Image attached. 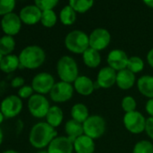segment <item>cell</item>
<instances>
[{"label": "cell", "mask_w": 153, "mask_h": 153, "mask_svg": "<svg viewBox=\"0 0 153 153\" xmlns=\"http://www.w3.org/2000/svg\"><path fill=\"white\" fill-rule=\"evenodd\" d=\"M58 136V131L46 122H39L35 123L29 132L30 144L37 149H43L48 148L50 143Z\"/></svg>", "instance_id": "cell-1"}, {"label": "cell", "mask_w": 153, "mask_h": 153, "mask_svg": "<svg viewBox=\"0 0 153 153\" xmlns=\"http://www.w3.org/2000/svg\"><path fill=\"white\" fill-rule=\"evenodd\" d=\"M145 132L147 136L153 140V117H148L146 120V126H145Z\"/></svg>", "instance_id": "cell-36"}, {"label": "cell", "mask_w": 153, "mask_h": 153, "mask_svg": "<svg viewBox=\"0 0 153 153\" xmlns=\"http://www.w3.org/2000/svg\"><path fill=\"white\" fill-rule=\"evenodd\" d=\"M47 150L49 153H73L74 146L73 140L68 137L57 136L48 146Z\"/></svg>", "instance_id": "cell-16"}, {"label": "cell", "mask_w": 153, "mask_h": 153, "mask_svg": "<svg viewBox=\"0 0 153 153\" xmlns=\"http://www.w3.org/2000/svg\"><path fill=\"white\" fill-rule=\"evenodd\" d=\"M74 90L82 97H89L96 90L95 82L88 76L79 75L73 83Z\"/></svg>", "instance_id": "cell-17"}, {"label": "cell", "mask_w": 153, "mask_h": 153, "mask_svg": "<svg viewBox=\"0 0 153 153\" xmlns=\"http://www.w3.org/2000/svg\"><path fill=\"white\" fill-rule=\"evenodd\" d=\"M48 98L44 95L33 94L27 102V108L31 115L37 119L46 117V114L51 107Z\"/></svg>", "instance_id": "cell-6"}, {"label": "cell", "mask_w": 153, "mask_h": 153, "mask_svg": "<svg viewBox=\"0 0 153 153\" xmlns=\"http://www.w3.org/2000/svg\"><path fill=\"white\" fill-rule=\"evenodd\" d=\"M64 131L66 133V136L74 141L76 138L84 134L83 123L70 119L66 122L64 125Z\"/></svg>", "instance_id": "cell-22"}, {"label": "cell", "mask_w": 153, "mask_h": 153, "mask_svg": "<svg viewBox=\"0 0 153 153\" xmlns=\"http://www.w3.org/2000/svg\"><path fill=\"white\" fill-rule=\"evenodd\" d=\"M3 141H4V132H3L2 129L0 128V146H1Z\"/></svg>", "instance_id": "cell-41"}, {"label": "cell", "mask_w": 153, "mask_h": 153, "mask_svg": "<svg viewBox=\"0 0 153 153\" xmlns=\"http://www.w3.org/2000/svg\"><path fill=\"white\" fill-rule=\"evenodd\" d=\"M129 57L127 53L121 49H114L109 51L106 62L107 66L114 68L115 71H120L127 68Z\"/></svg>", "instance_id": "cell-14"}, {"label": "cell", "mask_w": 153, "mask_h": 153, "mask_svg": "<svg viewBox=\"0 0 153 153\" xmlns=\"http://www.w3.org/2000/svg\"><path fill=\"white\" fill-rule=\"evenodd\" d=\"M23 100L17 95H9L0 104V111L7 119L16 117L23 110Z\"/></svg>", "instance_id": "cell-9"}, {"label": "cell", "mask_w": 153, "mask_h": 153, "mask_svg": "<svg viewBox=\"0 0 153 153\" xmlns=\"http://www.w3.org/2000/svg\"><path fill=\"white\" fill-rule=\"evenodd\" d=\"M95 0H68V5L79 14H85L94 6Z\"/></svg>", "instance_id": "cell-27"}, {"label": "cell", "mask_w": 153, "mask_h": 153, "mask_svg": "<svg viewBox=\"0 0 153 153\" xmlns=\"http://www.w3.org/2000/svg\"><path fill=\"white\" fill-rule=\"evenodd\" d=\"M132 153H153V143L148 140H140L133 146Z\"/></svg>", "instance_id": "cell-31"}, {"label": "cell", "mask_w": 153, "mask_h": 153, "mask_svg": "<svg viewBox=\"0 0 153 153\" xmlns=\"http://www.w3.org/2000/svg\"><path fill=\"white\" fill-rule=\"evenodd\" d=\"M37 153H49V152H48L47 149H39V151H38Z\"/></svg>", "instance_id": "cell-44"}, {"label": "cell", "mask_w": 153, "mask_h": 153, "mask_svg": "<svg viewBox=\"0 0 153 153\" xmlns=\"http://www.w3.org/2000/svg\"><path fill=\"white\" fill-rule=\"evenodd\" d=\"M89 36V47L101 51L106 49L111 42V33L105 28H97Z\"/></svg>", "instance_id": "cell-11"}, {"label": "cell", "mask_w": 153, "mask_h": 153, "mask_svg": "<svg viewBox=\"0 0 153 153\" xmlns=\"http://www.w3.org/2000/svg\"><path fill=\"white\" fill-rule=\"evenodd\" d=\"M11 86L14 88H21L22 87L25 86V79L22 76H16L11 80Z\"/></svg>", "instance_id": "cell-37"}, {"label": "cell", "mask_w": 153, "mask_h": 153, "mask_svg": "<svg viewBox=\"0 0 153 153\" xmlns=\"http://www.w3.org/2000/svg\"><path fill=\"white\" fill-rule=\"evenodd\" d=\"M16 49V40L13 36L3 35L0 38V52L4 56L13 54Z\"/></svg>", "instance_id": "cell-28"}, {"label": "cell", "mask_w": 153, "mask_h": 153, "mask_svg": "<svg viewBox=\"0 0 153 153\" xmlns=\"http://www.w3.org/2000/svg\"><path fill=\"white\" fill-rule=\"evenodd\" d=\"M4 57H5V56H4V55H3V54L1 53V52H0V63H1V61L3 60Z\"/></svg>", "instance_id": "cell-45"}, {"label": "cell", "mask_w": 153, "mask_h": 153, "mask_svg": "<svg viewBox=\"0 0 153 153\" xmlns=\"http://www.w3.org/2000/svg\"><path fill=\"white\" fill-rule=\"evenodd\" d=\"M16 5V0H0V16L13 13Z\"/></svg>", "instance_id": "cell-33"}, {"label": "cell", "mask_w": 153, "mask_h": 153, "mask_svg": "<svg viewBox=\"0 0 153 153\" xmlns=\"http://www.w3.org/2000/svg\"><path fill=\"white\" fill-rule=\"evenodd\" d=\"M121 106L122 109L126 113H131L133 111H136L137 109V102L134 97L131 96H126L124 97L121 101Z\"/></svg>", "instance_id": "cell-32"}, {"label": "cell", "mask_w": 153, "mask_h": 153, "mask_svg": "<svg viewBox=\"0 0 153 153\" xmlns=\"http://www.w3.org/2000/svg\"><path fill=\"white\" fill-rule=\"evenodd\" d=\"M57 75L60 81L73 84L79 76V65L76 59L68 55L60 57L56 65Z\"/></svg>", "instance_id": "cell-3"}, {"label": "cell", "mask_w": 153, "mask_h": 153, "mask_svg": "<svg viewBox=\"0 0 153 153\" xmlns=\"http://www.w3.org/2000/svg\"><path fill=\"white\" fill-rule=\"evenodd\" d=\"M33 94H35V93L31 85H25L24 87L19 88L18 92H17V96L21 99H29Z\"/></svg>", "instance_id": "cell-35"}, {"label": "cell", "mask_w": 153, "mask_h": 153, "mask_svg": "<svg viewBox=\"0 0 153 153\" xmlns=\"http://www.w3.org/2000/svg\"><path fill=\"white\" fill-rule=\"evenodd\" d=\"M83 129L85 135L96 140L101 138L106 131L105 119L99 114H91L83 123Z\"/></svg>", "instance_id": "cell-5"}, {"label": "cell", "mask_w": 153, "mask_h": 153, "mask_svg": "<svg viewBox=\"0 0 153 153\" xmlns=\"http://www.w3.org/2000/svg\"><path fill=\"white\" fill-rule=\"evenodd\" d=\"M1 153H19V152L16 151V150H15V149H7V150L3 151Z\"/></svg>", "instance_id": "cell-42"}, {"label": "cell", "mask_w": 153, "mask_h": 153, "mask_svg": "<svg viewBox=\"0 0 153 153\" xmlns=\"http://www.w3.org/2000/svg\"><path fill=\"white\" fill-rule=\"evenodd\" d=\"M76 19V12L69 6L64 7L59 13V21L64 25H72Z\"/></svg>", "instance_id": "cell-26"}, {"label": "cell", "mask_w": 153, "mask_h": 153, "mask_svg": "<svg viewBox=\"0 0 153 153\" xmlns=\"http://www.w3.org/2000/svg\"><path fill=\"white\" fill-rule=\"evenodd\" d=\"M46 123L53 128H57L61 125L64 120V113L59 105H51L46 114Z\"/></svg>", "instance_id": "cell-21"}, {"label": "cell", "mask_w": 153, "mask_h": 153, "mask_svg": "<svg viewBox=\"0 0 153 153\" xmlns=\"http://www.w3.org/2000/svg\"><path fill=\"white\" fill-rule=\"evenodd\" d=\"M136 76L131 70L124 68L117 71L116 75V86L121 90H130L136 84Z\"/></svg>", "instance_id": "cell-18"}, {"label": "cell", "mask_w": 153, "mask_h": 153, "mask_svg": "<svg viewBox=\"0 0 153 153\" xmlns=\"http://www.w3.org/2000/svg\"><path fill=\"white\" fill-rule=\"evenodd\" d=\"M6 118H5V116L3 115V114L1 113V111H0V124H1L3 122H4V120H5Z\"/></svg>", "instance_id": "cell-43"}, {"label": "cell", "mask_w": 153, "mask_h": 153, "mask_svg": "<svg viewBox=\"0 0 153 153\" xmlns=\"http://www.w3.org/2000/svg\"><path fill=\"white\" fill-rule=\"evenodd\" d=\"M66 49L74 54H83L89 48V36L83 31L73 30L64 40Z\"/></svg>", "instance_id": "cell-4"}, {"label": "cell", "mask_w": 153, "mask_h": 153, "mask_svg": "<svg viewBox=\"0 0 153 153\" xmlns=\"http://www.w3.org/2000/svg\"><path fill=\"white\" fill-rule=\"evenodd\" d=\"M82 59L84 64L89 68H97L102 62L100 51L90 47L82 54Z\"/></svg>", "instance_id": "cell-23"}, {"label": "cell", "mask_w": 153, "mask_h": 153, "mask_svg": "<svg viewBox=\"0 0 153 153\" xmlns=\"http://www.w3.org/2000/svg\"><path fill=\"white\" fill-rule=\"evenodd\" d=\"M145 116L139 111L126 113L123 116V122L125 129L131 134H140L145 131L146 126Z\"/></svg>", "instance_id": "cell-7"}, {"label": "cell", "mask_w": 153, "mask_h": 153, "mask_svg": "<svg viewBox=\"0 0 153 153\" xmlns=\"http://www.w3.org/2000/svg\"><path fill=\"white\" fill-rule=\"evenodd\" d=\"M22 24L23 23L19 17V15H16L14 12L2 16V19L0 21V26L5 35L13 37L20 33Z\"/></svg>", "instance_id": "cell-13"}, {"label": "cell", "mask_w": 153, "mask_h": 153, "mask_svg": "<svg viewBox=\"0 0 153 153\" xmlns=\"http://www.w3.org/2000/svg\"><path fill=\"white\" fill-rule=\"evenodd\" d=\"M59 0H34V5L38 7L42 11L53 10L58 5Z\"/></svg>", "instance_id": "cell-34"}, {"label": "cell", "mask_w": 153, "mask_h": 153, "mask_svg": "<svg viewBox=\"0 0 153 153\" xmlns=\"http://www.w3.org/2000/svg\"><path fill=\"white\" fill-rule=\"evenodd\" d=\"M145 110L150 117H153V98L148 99L145 104Z\"/></svg>", "instance_id": "cell-38"}, {"label": "cell", "mask_w": 153, "mask_h": 153, "mask_svg": "<svg viewBox=\"0 0 153 153\" xmlns=\"http://www.w3.org/2000/svg\"><path fill=\"white\" fill-rule=\"evenodd\" d=\"M138 91L148 99L153 98V76L143 75L136 82Z\"/></svg>", "instance_id": "cell-20"}, {"label": "cell", "mask_w": 153, "mask_h": 153, "mask_svg": "<svg viewBox=\"0 0 153 153\" xmlns=\"http://www.w3.org/2000/svg\"><path fill=\"white\" fill-rule=\"evenodd\" d=\"M58 21V17L56 13L53 10H46L42 11V18H41V24L42 26L46 28H52Z\"/></svg>", "instance_id": "cell-30"}, {"label": "cell", "mask_w": 153, "mask_h": 153, "mask_svg": "<svg viewBox=\"0 0 153 153\" xmlns=\"http://www.w3.org/2000/svg\"><path fill=\"white\" fill-rule=\"evenodd\" d=\"M89 110L88 107L82 103H76L72 105L70 109V116L71 119L83 123L89 117Z\"/></svg>", "instance_id": "cell-24"}, {"label": "cell", "mask_w": 153, "mask_h": 153, "mask_svg": "<svg viewBox=\"0 0 153 153\" xmlns=\"http://www.w3.org/2000/svg\"><path fill=\"white\" fill-rule=\"evenodd\" d=\"M42 11L35 5L24 7L19 12V17L23 24L27 25H34L41 22Z\"/></svg>", "instance_id": "cell-15"}, {"label": "cell", "mask_w": 153, "mask_h": 153, "mask_svg": "<svg viewBox=\"0 0 153 153\" xmlns=\"http://www.w3.org/2000/svg\"><path fill=\"white\" fill-rule=\"evenodd\" d=\"M55 83L54 76L51 73L40 72L33 78L31 86L33 87L34 93L45 96L50 94Z\"/></svg>", "instance_id": "cell-10"}, {"label": "cell", "mask_w": 153, "mask_h": 153, "mask_svg": "<svg viewBox=\"0 0 153 153\" xmlns=\"http://www.w3.org/2000/svg\"><path fill=\"white\" fill-rule=\"evenodd\" d=\"M144 66H145L144 60L140 57L131 56V57H129L126 68L131 70L132 73H134L136 75L137 73H140L144 69Z\"/></svg>", "instance_id": "cell-29"}, {"label": "cell", "mask_w": 153, "mask_h": 153, "mask_svg": "<svg viewBox=\"0 0 153 153\" xmlns=\"http://www.w3.org/2000/svg\"><path fill=\"white\" fill-rule=\"evenodd\" d=\"M20 68L19 57L16 54H10L4 57L0 63V70L4 73H12Z\"/></svg>", "instance_id": "cell-25"}, {"label": "cell", "mask_w": 153, "mask_h": 153, "mask_svg": "<svg viewBox=\"0 0 153 153\" xmlns=\"http://www.w3.org/2000/svg\"><path fill=\"white\" fill-rule=\"evenodd\" d=\"M146 59H147V62H148L149 66L153 68V48L148 51Z\"/></svg>", "instance_id": "cell-39"}, {"label": "cell", "mask_w": 153, "mask_h": 153, "mask_svg": "<svg viewBox=\"0 0 153 153\" xmlns=\"http://www.w3.org/2000/svg\"><path fill=\"white\" fill-rule=\"evenodd\" d=\"M18 57L20 68L30 70L39 68L46 60L45 51L38 45H29L25 47Z\"/></svg>", "instance_id": "cell-2"}, {"label": "cell", "mask_w": 153, "mask_h": 153, "mask_svg": "<svg viewBox=\"0 0 153 153\" xmlns=\"http://www.w3.org/2000/svg\"><path fill=\"white\" fill-rule=\"evenodd\" d=\"M116 75L117 71L109 66H105L100 68L97 76V80L95 81L96 89H108L114 87L116 84Z\"/></svg>", "instance_id": "cell-12"}, {"label": "cell", "mask_w": 153, "mask_h": 153, "mask_svg": "<svg viewBox=\"0 0 153 153\" xmlns=\"http://www.w3.org/2000/svg\"><path fill=\"white\" fill-rule=\"evenodd\" d=\"M75 153H94L96 150V142L92 138L83 134L73 141Z\"/></svg>", "instance_id": "cell-19"}, {"label": "cell", "mask_w": 153, "mask_h": 153, "mask_svg": "<svg viewBox=\"0 0 153 153\" xmlns=\"http://www.w3.org/2000/svg\"><path fill=\"white\" fill-rule=\"evenodd\" d=\"M142 1L147 7H149L150 8H153V0H142Z\"/></svg>", "instance_id": "cell-40"}, {"label": "cell", "mask_w": 153, "mask_h": 153, "mask_svg": "<svg viewBox=\"0 0 153 153\" xmlns=\"http://www.w3.org/2000/svg\"><path fill=\"white\" fill-rule=\"evenodd\" d=\"M74 92L75 90L73 84L59 80L55 83L49 96L52 102L56 104H63L69 101L73 97Z\"/></svg>", "instance_id": "cell-8"}]
</instances>
